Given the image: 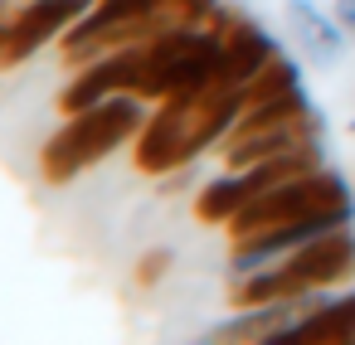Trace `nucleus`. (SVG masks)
I'll use <instances>...</instances> for the list:
<instances>
[{
    "label": "nucleus",
    "mask_w": 355,
    "mask_h": 345,
    "mask_svg": "<svg viewBox=\"0 0 355 345\" xmlns=\"http://www.w3.org/2000/svg\"><path fill=\"white\" fill-rule=\"evenodd\" d=\"M88 10H93V0H30V6L10 20V44H6L0 69L25 64V59L40 54L49 39H59L69 25H78Z\"/></svg>",
    "instance_id": "obj_6"
},
{
    "label": "nucleus",
    "mask_w": 355,
    "mask_h": 345,
    "mask_svg": "<svg viewBox=\"0 0 355 345\" xmlns=\"http://www.w3.org/2000/svg\"><path fill=\"white\" fill-rule=\"evenodd\" d=\"M243 204H248V190H243L239 170H229V175L209 180V185L195 195V219H200V224H219V229H229V219H234Z\"/></svg>",
    "instance_id": "obj_9"
},
{
    "label": "nucleus",
    "mask_w": 355,
    "mask_h": 345,
    "mask_svg": "<svg viewBox=\"0 0 355 345\" xmlns=\"http://www.w3.org/2000/svg\"><path fill=\"white\" fill-rule=\"evenodd\" d=\"M146 127V112H141V98L137 93H112L83 112H73L54 136L49 146L40 151V170L49 185H69L73 175H83L88 166H98L107 151H117L122 141H132L137 132Z\"/></svg>",
    "instance_id": "obj_2"
},
{
    "label": "nucleus",
    "mask_w": 355,
    "mask_h": 345,
    "mask_svg": "<svg viewBox=\"0 0 355 345\" xmlns=\"http://www.w3.org/2000/svg\"><path fill=\"white\" fill-rule=\"evenodd\" d=\"M6 44H10V20H0V59H6Z\"/></svg>",
    "instance_id": "obj_13"
},
{
    "label": "nucleus",
    "mask_w": 355,
    "mask_h": 345,
    "mask_svg": "<svg viewBox=\"0 0 355 345\" xmlns=\"http://www.w3.org/2000/svg\"><path fill=\"white\" fill-rule=\"evenodd\" d=\"M326 136V117L316 107H306L302 117H287V122H268V127H234L224 136V166L229 170H248L277 151H292V146H311Z\"/></svg>",
    "instance_id": "obj_5"
},
{
    "label": "nucleus",
    "mask_w": 355,
    "mask_h": 345,
    "mask_svg": "<svg viewBox=\"0 0 355 345\" xmlns=\"http://www.w3.org/2000/svg\"><path fill=\"white\" fill-rule=\"evenodd\" d=\"M214 30H219V64H214V83L209 88H219V93H234V88H248L253 83V73L277 54V44H272V35L263 30V25H253L248 15H239V10H214V20H209Z\"/></svg>",
    "instance_id": "obj_4"
},
{
    "label": "nucleus",
    "mask_w": 355,
    "mask_h": 345,
    "mask_svg": "<svg viewBox=\"0 0 355 345\" xmlns=\"http://www.w3.org/2000/svg\"><path fill=\"white\" fill-rule=\"evenodd\" d=\"M306 214H355V195H350L345 175L316 166L297 180H282V185L253 195L229 219V238H248V233H263V229H277V224H292Z\"/></svg>",
    "instance_id": "obj_3"
},
{
    "label": "nucleus",
    "mask_w": 355,
    "mask_h": 345,
    "mask_svg": "<svg viewBox=\"0 0 355 345\" xmlns=\"http://www.w3.org/2000/svg\"><path fill=\"white\" fill-rule=\"evenodd\" d=\"M287 25H292V35H297V44H302V54L311 59V64H321V69H331V64H340V54H345V30H340V20L336 15H326V10H316L311 0H287Z\"/></svg>",
    "instance_id": "obj_7"
},
{
    "label": "nucleus",
    "mask_w": 355,
    "mask_h": 345,
    "mask_svg": "<svg viewBox=\"0 0 355 345\" xmlns=\"http://www.w3.org/2000/svg\"><path fill=\"white\" fill-rule=\"evenodd\" d=\"M171 248H151V253H141V263H137V287H156L166 272H171Z\"/></svg>",
    "instance_id": "obj_11"
},
{
    "label": "nucleus",
    "mask_w": 355,
    "mask_h": 345,
    "mask_svg": "<svg viewBox=\"0 0 355 345\" xmlns=\"http://www.w3.org/2000/svg\"><path fill=\"white\" fill-rule=\"evenodd\" d=\"M350 132H355V117H350Z\"/></svg>",
    "instance_id": "obj_14"
},
{
    "label": "nucleus",
    "mask_w": 355,
    "mask_h": 345,
    "mask_svg": "<svg viewBox=\"0 0 355 345\" xmlns=\"http://www.w3.org/2000/svg\"><path fill=\"white\" fill-rule=\"evenodd\" d=\"M243 117V88L234 93H219V88H205L200 98H166L146 127L137 132V170L146 175H171L180 166H190L200 151L219 146Z\"/></svg>",
    "instance_id": "obj_1"
},
{
    "label": "nucleus",
    "mask_w": 355,
    "mask_h": 345,
    "mask_svg": "<svg viewBox=\"0 0 355 345\" xmlns=\"http://www.w3.org/2000/svg\"><path fill=\"white\" fill-rule=\"evenodd\" d=\"M282 340H316V345H355V292L336 301H316Z\"/></svg>",
    "instance_id": "obj_8"
},
{
    "label": "nucleus",
    "mask_w": 355,
    "mask_h": 345,
    "mask_svg": "<svg viewBox=\"0 0 355 345\" xmlns=\"http://www.w3.org/2000/svg\"><path fill=\"white\" fill-rule=\"evenodd\" d=\"M331 15L340 20V30L355 39V0H331Z\"/></svg>",
    "instance_id": "obj_12"
},
{
    "label": "nucleus",
    "mask_w": 355,
    "mask_h": 345,
    "mask_svg": "<svg viewBox=\"0 0 355 345\" xmlns=\"http://www.w3.org/2000/svg\"><path fill=\"white\" fill-rule=\"evenodd\" d=\"M297 88H302V69H297L287 54H272V59L253 73V83L243 88V107L277 103V98H287V93H297Z\"/></svg>",
    "instance_id": "obj_10"
}]
</instances>
